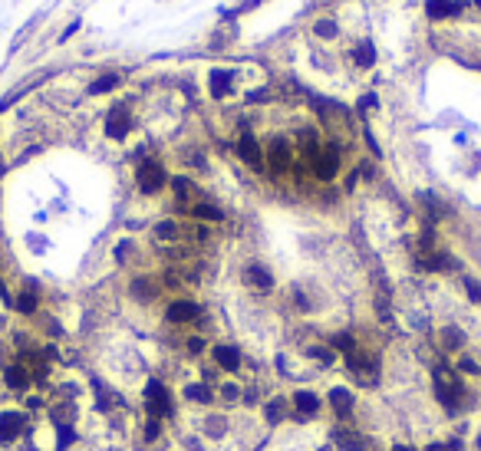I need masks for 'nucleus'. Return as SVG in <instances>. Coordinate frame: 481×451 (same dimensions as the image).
I'll return each mask as SVG.
<instances>
[{
	"label": "nucleus",
	"instance_id": "10",
	"mask_svg": "<svg viewBox=\"0 0 481 451\" xmlns=\"http://www.w3.org/2000/svg\"><path fill=\"white\" fill-rule=\"evenodd\" d=\"M310 172L320 182H333L339 175V149L337 145H320L317 152H310Z\"/></svg>",
	"mask_w": 481,
	"mask_h": 451
},
{
	"label": "nucleus",
	"instance_id": "15",
	"mask_svg": "<svg viewBox=\"0 0 481 451\" xmlns=\"http://www.w3.org/2000/svg\"><path fill=\"white\" fill-rule=\"evenodd\" d=\"M465 346H468V336H465V330H461L459 323H445V326L438 330V349L445 356L465 353Z\"/></svg>",
	"mask_w": 481,
	"mask_h": 451
},
{
	"label": "nucleus",
	"instance_id": "26",
	"mask_svg": "<svg viewBox=\"0 0 481 451\" xmlns=\"http://www.w3.org/2000/svg\"><path fill=\"white\" fill-rule=\"evenodd\" d=\"M116 86H119V76H99L86 93H89V96H102V93H112Z\"/></svg>",
	"mask_w": 481,
	"mask_h": 451
},
{
	"label": "nucleus",
	"instance_id": "16",
	"mask_svg": "<svg viewBox=\"0 0 481 451\" xmlns=\"http://www.w3.org/2000/svg\"><path fill=\"white\" fill-rule=\"evenodd\" d=\"M132 126H135V119L129 116V109L126 106H112L109 109V116H106V135H109V139L122 142L132 132Z\"/></svg>",
	"mask_w": 481,
	"mask_h": 451
},
{
	"label": "nucleus",
	"instance_id": "8",
	"mask_svg": "<svg viewBox=\"0 0 481 451\" xmlns=\"http://www.w3.org/2000/svg\"><path fill=\"white\" fill-rule=\"evenodd\" d=\"M165 323L168 326H178V330H185V326H195L201 316H205V310H201V303L191 300V297H178V300H172L168 307H165Z\"/></svg>",
	"mask_w": 481,
	"mask_h": 451
},
{
	"label": "nucleus",
	"instance_id": "6",
	"mask_svg": "<svg viewBox=\"0 0 481 451\" xmlns=\"http://www.w3.org/2000/svg\"><path fill=\"white\" fill-rule=\"evenodd\" d=\"M168 182H172V178H168V168H165L162 159L139 161V168H135V184H139V191L142 194H162V188Z\"/></svg>",
	"mask_w": 481,
	"mask_h": 451
},
{
	"label": "nucleus",
	"instance_id": "23",
	"mask_svg": "<svg viewBox=\"0 0 481 451\" xmlns=\"http://www.w3.org/2000/svg\"><path fill=\"white\" fill-rule=\"evenodd\" d=\"M139 438H142V445H158V441L165 438V422L162 419H152V415H145Z\"/></svg>",
	"mask_w": 481,
	"mask_h": 451
},
{
	"label": "nucleus",
	"instance_id": "29",
	"mask_svg": "<svg viewBox=\"0 0 481 451\" xmlns=\"http://www.w3.org/2000/svg\"><path fill=\"white\" fill-rule=\"evenodd\" d=\"M389 451H422V448H412V445H405V441H402V445H393Z\"/></svg>",
	"mask_w": 481,
	"mask_h": 451
},
{
	"label": "nucleus",
	"instance_id": "1",
	"mask_svg": "<svg viewBox=\"0 0 481 451\" xmlns=\"http://www.w3.org/2000/svg\"><path fill=\"white\" fill-rule=\"evenodd\" d=\"M142 408H145V415H152V419H162V422L175 419V412H178L175 396H172V389H168V382L162 376H149V382L142 389Z\"/></svg>",
	"mask_w": 481,
	"mask_h": 451
},
{
	"label": "nucleus",
	"instance_id": "30",
	"mask_svg": "<svg viewBox=\"0 0 481 451\" xmlns=\"http://www.w3.org/2000/svg\"><path fill=\"white\" fill-rule=\"evenodd\" d=\"M471 448H475V451H481V431H478V435H475V438H471Z\"/></svg>",
	"mask_w": 481,
	"mask_h": 451
},
{
	"label": "nucleus",
	"instance_id": "2",
	"mask_svg": "<svg viewBox=\"0 0 481 451\" xmlns=\"http://www.w3.org/2000/svg\"><path fill=\"white\" fill-rule=\"evenodd\" d=\"M290 408H294L290 422H297V425H313V422L323 415L327 398L320 396V392H313V389H294V392H290Z\"/></svg>",
	"mask_w": 481,
	"mask_h": 451
},
{
	"label": "nucleus",
	"instance_id": "31",
	"mask_svg": "<svg viewBox=\"0 0 481 451\" xmlns=\"http://www.w3.org/2000/svg\"><path fill=\"white\" fill-rule=\"evenodd\" d=\"M323 451H327V448H323Z\"/></svg>",
	"mask_w": 481,
	"mask_h": 451
},
{
	"label": "nucleus",
	"instance_id": "24",
	"mask_svg": "<svg viewBox=\"0 0 481 451\" xmlns=\"http://www.w3.org/2000/svg\"><path fill=\"white\" fill-rule=\"evenodd\" d=\"M13 307H17V313L20 316H36L40 313V297H36V290H20L17 293V300H13Z\"/></svg>",
	"mask_w": 481,
	"mask_h": 451
},
{
	"label": "nucleus",
	"instance_id": "11",
	"mask_svg": "<svg viewBox=\"0 0 481 451\" xmlns=\"http://www.w3.org/2000/svg\"><path fill=\"white\" fill-rule=\"evenodd\" d=\"M290 415H294V408H290V396L273 392V396L264 398L261 419H264V425H267V429H280V425H287V422H290Z\"/></svg>",
	"mask_w": 481,
	"mask_h": 451
},
{
	"label": "nucleus",
	"instance_id": "19",
	"mask_svg": "<svg viewBox=\"0 0 481 451\" xmlns=\"http://www.w3.org/2000/svg\"><path fill=\"white\" fill-rule=\"evenodd\" d=\"M300 353H304V359H306V363L320 365V369H330V365H337V359H339V356L333 353V349H330L327 343H313V346H304V349H300Z\"/></svg>",
	"mask_w": 481,
	"mask_h": 451
},
{
	"label": "nucleus",
	"instance_id": "4",
	"mask_svg": "<svg viewBox=\"0 0 481 451\" xmlns=\"http://www.w3.org/2000/svg\"><path fill=\"white\" fill-rule=\"evenodd\" d=\"M327 408L333 412V419H337V425H343V422H353V415H356V408H360V398H356V389L346 386V382H339V386H330L327 389Z\"/></svg>",
	"mask_w": 481,
	"mask_h": 451
},
{
	"label": "nucleus",
	"instance_id": "18",
	"mask_svg": "<svg viewBox=\"0 0 481 451\" xmlns=\"http://www.w3.org/2000/svg\"><path fill=\"white\" fill-rule=\"evenodd\" d=\"M240 392H244V382H240V379H221L218 386H215L218 405H224V408H238L240 405Z\"/></svg>",
	"mask_w": 481,
	"mask_h": 451
},
{
	"label": "nucleus",
	"instance_id": "14",
	"mask_svg": "<svg viewBox=\"0 0 481 451\" xmlns=\"http://www.w3.org/2000/svg\"><path fill=\"white\" fill-rule=\"evenodd\" d=\"M234 152H238V159L248 165V168H254V172H261L264 168V145L257 139H254L251 132H244V135H238V142H234Z\"/></svg>",
	"mask_w": 481,
	"mask_h": 451
},
{
	"label": "nucleus",
	"instance_id": "9",
	"mask_svg": "<svg viewBox=\"0 0 481 451\" xmlns=\"http://www.w3.org/2000/svg\"><path fill=\"white\" fill-rule=\"evenodd\" d=\"M0 386H4V392H11V396H27V392H33L30 369L23 363H17V359L0 365Z\"/></svg>",
	"mask_w": 481,
	"mask_h": 451
},
{
	"label": "nucleus",
	"instance_id": "27",
	"mask_svg": "<svg viewBox=\"0 0 481 451\" xmlns=\"http://www.w3.org/2000/svg\"><path fill=\"white\" fill-rule=\"evenodd\" d=\"M465 290H468V300L471 303H481V283H478V280L465 277Z\"/></svg>",
	"mask_w": 481,
	"mask_h": 451
},
{
	"label": "nucleus",
	"instance_id": "5",
	"mask_svg": "<svg viewBox=\"0 0 481 451\" xmlns=\"http://www.w3.org/2000/svg\"><path fill=\"white\" fill-rule=\"evenodd\" d=\"M330 441L337 445V451H379L376 438L366 435L363 429H356V425H333Z\"/></svg>",
	"mask_w": 481,
	"mask_h": 451
},
{
	"label": "nucleus",
	"instance_id": "22",
	"mask_svg": "<svg viewBox=\"0 0 481 451\" xmlns=\"http://www.w3.org/2000/svg\"><path fill=\"white\" fill-rule=\"evenodd\" d=\"M168 184H172L175 198L182 201V208H185L188 201H191V204L198 201V184H195V178H188V175H175V178H172Z\"/></svg>",
	"mask_w": 481,
	"mask_h": 451
},
{
	"label": "nucleus",
	"instance_id": "21",
	"mask_svg": "<svg viewBox=\"0 0 481 451\" xmlns=\"http://www.w3.org/2000/svg\"><path fill=\"white\" fill-rule=\"evenodd\" d=\"M188 215L195 217V221H205V224H221V221H224V211L211 201H195L188 208Z\"/></svg>",
	"mask_w": 481,
	"mask_h": 451
},
{
	"label": "nucleus",
	"instance_id": "20",
	"mask_svg": "<svg viewBox=\"0 0 481 451\" xmlns=\"http://www.w3.org/2000/svg\"><path fill=\"white\" fill-rule=\"evenodd\" d=\"M240 277H244V283H251L254 290H264V293H267L273 287V274L264 267V264H248Z\"/></svg>",
	"mask_w": 481,
	"mask_h": 451
},
{
	"label": "nucleus",
	"instance_id": "7",
	"mask_svg": "<svg viewBox=\"0 0 481 451\" xmlns=\"http://www.w3.org/2000/svg\"><path fill=\"white\" fill-rule=\"evenodd\" d=\"M208 359L215 363V369H218L221 376H238V372H244V353H240V346H234V343H211Z\"/></svg>",
	"mask_w": 481,
	"mask_h": 451
},
{
	"label": "nucleus",
	"instance_id": "3",
	"mask_svg": "<svg viewBox=\"0 0 481 451\" xmlns=\"http://www.w3.org/2000/svg\"><path fill=\"white\" fill-rule=\"evenodd\" d=\"M30 412L23 408H0V451H11L23 435H30Z\"/></svg>",
	"mask_w": 481,
	"mask_h": 451
},
{
	"label": "nucleus",
	"instance_id": "17",
	"mask_svg": "<svg viewBox=\"0 0 481 451\" xmlns=\"http://www.w3.org/2000/svg\"><path fill=\"white\" fill-rule=\"evenodd\" d=\"M201 435H205V438H215V441H224L231 435V419L224 412L208 408V412L201 415Z\"/></svg>",
	"mask_w": 481,
	"mask_h": 451
},
{
	"label": "nucleus",
	"instance_id": "13",
	"mask_svg": "<svg viewBox=\"0 0 481 451\" xmlns=\"http://www.w3.org/2000/svg\"><path fill=\"white\" fill-rule=\"evenodd\" d=\"M129 293H132V300L135 303L149 307V303H155L158 297H162V280L152 277V274H139V277H132Z\"/></svg>",
	"mask_w": 481,
	"mask_h": 451
},
{
	"label": "nucleus",
	"instance_id": "25",
	"mask_svg": "<svg viewBox=\"0 0 481 451\" xmlns=\"http://www.w3.org/2000/svg\"><path fill=\"white\" fill-rule=\"evenodd\" d=\"M231 83H234V73H228V69H215L211 73V96H228L231 93Z\"/></svg>",
	"mask_w": 481,
	"mask_h": 451
},
{
	"label": "nucleus",
	"instance_id": "28",
	"mask_svg": "<svg viewBox=\"0 0 481 451\" xmlns=\"http://www.w3.org/2000/svg\"><path fill=\"white\" fill-rule=\"evenodd\" d=\"M422 451H449V441H426Z\"/></svg>",
	"mask_w": 481,
	"mask_h": 451
},
{
	"label": "nucleus",
	"instance_id": "12",
	"mask_svg": "<svg viewBox=\"0 0 481 451\" xmlns=\"http://www.w3.org/2000/svg\"><path fill=\"white\" fill-rule=\"evenodd\" d=\"M182 398H185V405H188V408H201V412H208V408L218 405L215 386L201 382V379H188L185 386H182Z\"/></svg>",
	"mask_w": 481,
	"mask_h": 451
}]
</instances>
